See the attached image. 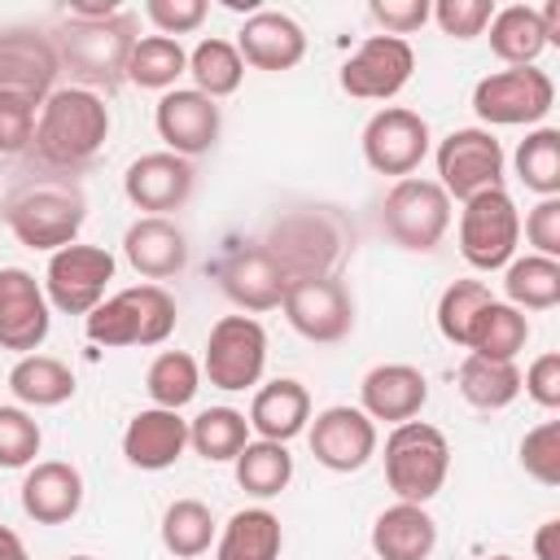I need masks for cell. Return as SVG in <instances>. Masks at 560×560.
Here are the masks:
<instances>
[{
	"instance_id": "obj_1",
	"label": "cell",
	"mask_w": 560,
	"mask_h": 560,
	"mask_svg": "<svg viewBox=\"0 0 560 560\" xmlns=\"http://www.w3.org/2000/svg\"><path fill=\"white\" fill-rule=\"evenodd\" d=\"M0 219L4 228L26 245V249H66L74 245L83 219H88V197L70 171H26L18 175L4 197H0Z\"/></svg>"
},
{
	"instance_id": "obj_2",
	"label": "cell",
	"mask_w": 560,
	"mask_h": 560,
	"mask_svg": "<svg viewBox=\"0 0 560 560\" xmlns=\"http://www.w3.org/2000/svg\"><path fill=\"white\" fill-rule=\"evenodd\" d=\"M105 136H109V105L96 92L70 83V88H57L44 96L31 149L39 158V166L74 175L83 162H92L101 153Z\"/></svg>"
},
{
	"instance_id": "obj_3",
	"label": "cell",
	"mask_w": 560,
	"mask_h": 560,
	"mask_svg": "<svg viewBox=\"0 0 560 560\" xmlns=\"http://www.w3.org/2000/svg\"><path fill=\"white\" fill-rule=\"evenodd\" d=\"M262 245L289 280L337 276V262L350 249V223L332 206H293L271 219Z\"/></svg>"
},
{
	"instance_id": "obj_4",
	"label": "cell",
	"mask_w": 560,
	"mask_h": 560,
	"mask_svg": "<svg viewBox=\"0 0 560 560\" xmlns=\"http://www.w3.org/2000/svg\"><path fill=\"white\" fill-rule=\"evenodd\" d=\"M61 70L79 79V88H114L127 79V57L136 44V13L118 9L109 18H66L52 39Z\"/></svg>"
},
{
	"instance_id": "obj_5",
	"label": "cell",
	"mask_w": 560,
	"mask_h": 560,
	"mask_svg": "<svg viewBox=\"0 0 560 560\" xmlns=\"http://www.w3.org/2000/svg\"><path fill=\"white\" fill-rule=\"evenodd\" d=\"M83 328L96 346H162L175 332V298L162 284H136L105 298Z\"/></svg>"
},
{
	"instance_id": "obj_6",
	"label": "cell",
	"mask_w": 560,
	"mask_h": 560,
	"mask_svg": "<svg viewBox=\"0 0 560 560\" xmlns=\"http://www.w3.org/2000/svg\"><path fill=\"white\" fill-rule=\"evenodd\" d=\"M451 468V442L438 424L402 420L385 438V481L402 503H429Z\"/></svg>"
},
{
	"instance_id": "obj_7",
	"label": "cell",
	"mask_w": 560,
	"mask_h": 560,
	"mask_svg": "<svg viewBox=\"0 0 560 560\" xmlns=\"http://www.w3.org/2000/svg\"><path fill=\"white\" fill-rule=\"evenodd\" d=\"M381 228L398 249L429 254L451 228V197L438 179H394V188L381 201Z\"/></svg>"
},
{
	"instance_id": "obj_8",
	"label": "cell",
	"mask_w": 560,
	"mask_h": 560,
	"mask_svg": "<svg viewBox=\"0 0 560 560\" xmlns=\"http://www.w3.org/2000/svg\"><path fill=\"white\" fill-rule=\"evenodd\" d=\"M556 105V83L538 66H508L472 88V109L490 127H534L551 114Z\"/></svg>"
},
{
	"instance_id": "obj_9",
	"label": "cell",
	"mask_w": 560,
	"mask_h": 560,
	"mask_svg": "<svg viewBox=\"0 0 560 560\" xmlns=\"http://www.w3.org/2000/svg\"><path fill=\"white\" fill-rule=\"evenodd\" d=\"M521 241V214L516 201L508 197V188H490L464 201L459 214V254L468 267L477 271H499L512 262Z\"/></svg>"
},
{
	"instance_id": "obj_10",
	"label": "cell",
	"mask_w": 560,
	"mask_h": 560,
	"mask_svg": "<svg viewBox=\"0 0 560 560\" xmlns=\"http://www.w3.org/2000/svg\"><path fill=\"white\" fill-rule=\"evenodd\" d=\"M114 280V254L101 245H66L48 254L44 298L61 315H92L105 302V284Z\"/></svg>"
},
{
	"instance_id": "obj_11",
	"label": "cell",
	"mask_w": 560,
	"mask_h": 560,
	"mask_svg": "<svg viewBox=\"0 0 560 560\" xmlns=\"http://www.w3.org/2000/svg\"><path fill=\"white\" fill-rule=\"evenodd\" d=\"M206 376L214 389H249L267 368V332L254 315H223L206 337Z\"/></svg>"
},
{
	"instance_id": "obj_12",
	"label": "cell",
	"mask_w": 560,
	"mask_h": 560,
	"mask_svg": "<svg viewBox=\"0 0 560 560\" xmlns=\"http://www.w3.org/2000/svg\"><path fill=\"white\" fill-rule=\"evenodd\" d=\"M438 184L446 197H477L503 188V144L486 127H459L438 144Z\"/></svg>"
},
{
	"instance_id": "obj_13",
	"label": "cell",
	"mask_w": 560,
	"mask_h": 560,
	"mask_svg": "<svg viewBox=\"0 0 560 560\" xmlns=\"http://www.w3.org/2000/svg\"><path fill=\"white\" fill-rule=\"evenodd\" d=\"M280 311L293 324V332H302L306 341H319V346H332V341L350 337V328H354V298L337 276L289 280Z\"/></svg>"
},
{
	"instance_id": "obj_14",
	"label": "cell",
	"mask_w": 560,
	"mask_h": 560,
	"mask_svg": "<svg viewBox=\"0 0 560 560\" xmlns=\"http://www.w3.org/2000/svg\"><path fill=\"white\" fill-rule=\"evenodd\" d=\"M424 158H429V122L416 109L385 105V109H376L368 118V127H363V162L376 175L407 179Z\"/></svg>"
},
{
	"instance_id": "obj_15",
	"label": "cell",
	"mask_w": 560,
	"mask_h": 560,
	"mask_svg": "<svg viewBox=\"0 0 560 560\" xmlns=\"http://www.w3.org/2000/svg\"><path fill=\"white\" fill-rule=\"evenodd\" d=\"M416 70V52L407 39L394 35H368L341 66V92L359 101H389L407 88Z\"/></svg>"
},
{
	"instance_id": "obj_16",
	"label": "cell",
	"mask_w": 560,
	"mask_h": 560,
	"mask_svg": "<svg viewBox=\"0 0 560 560\" xmlns=\"http://www.w3.org/2000/svg\"><path fill=\"white\" fill-rule=\"evenodd\" d=\"M52 328L44 284L22 267H0V350L35 354Z\"/></svg>"
},
{
	"instance_id": "obj_17",
	"label": "cell",
	"mask_w": 560,
	"mask_h": 560,
	"mask_svg": "<svg viewBox=\"0 0 560 560\" xmlns=\"http://www.w3.org/2000/svg\"><path fill=\"white\" fill-rule=\"evenodd\" d=\"M153 127L166 140V153L197 158V153H210L219 144L223 114L197 88H171V92H162V101L153 109Z\"/></svg>"
},
{
	"instance_id": "obj_18",
	"label": "cell",
	"mask_w": 560,
	"mask_h": 560,
	"mask_svg": "<svg viewBox=\"0 0 560 560\" xmlns=\"http://www.w3.org/2000/svg\"><path fill=\"white\" fill-rule=\"evenodd\" d=\"M306 438H311L315 464H324L332 472H359L376 455V420H368L350 402L324 407Z\"/></svg>"
},
{
	"instance_id": "obj_19",
	"label": "cell",
	"mask_w": 560,
	"mask_h": 560,
	"mask_svg": "<svg viewBox=\"0 0 560 560\" xmlns=\"http://www.w3.org/2000/svg\"><path fill=\"white\" fill-rule=\"evenodd\" d=\"M57 74H61V57L44 31L31 26L0 31V88L44 101L48 92H57Z\"/></svg>"
},
{
	"instance_id": "obj_20",
	"label": "cell",
	"mask_w": 560,
	"mask_h": 560,
	"mask_svg": "<svg viewBox=\"0 0 560 560\" xmlns=\"http://www.w3.org/2000/svg\"><path fill=\"white\" fill-rule=\"evenodd\" d=\"M192 179H197L192 162L162 149V153H140V158L127 166L122 192H127V201H131L136 210L166 219V210H179V206L192 197Z\"/></svg>"
},
{
	"instance_id": "obj_21",
	"label": "cell",
	"mask_w": 560,
	"mask_h": 560,
	"mask_svg": "<svg viewBox=\"0 0 560 560\" xmlns=\"http://www.w3.org/2000/svg\"><path fill=\"white\" fill-rule=\"evenodd\" d=\"M219 284L223 293L241 306V311H276L284 302L289 276L284 267L267 254V245H236L223 262H219Z\"/></svg>"
},
{
	"instance_id": "obj_22",
	"label": "cell",
	"mask_w": 560,
	"mask_h": 560,
	"mask_svg": "<svg viewBox=\"0 0 560 560\" xmlns=\"http://www.w3.org/2000/svg\"><path fill=\"white\" fill-rule=\"evenodd\" d=\"M236 52L254 70H293L306 57V31L280 9H258L236 31Z\"/></svg>"
},
{
	"instance_id": "obj_23",
	"label": "cell",
	"mask_w": 560,
	"mask_h": 560,
	"mask_svg": "<svg viewBox=\"0 0 560 560\" xmlns=\"http://www.w3.org/2000/svg\"><path fill=\"white\" fill-rule=\"evenodd\" d=\"M424 402H429V381L411 363H376L359 385V411L368 420L402 424L416 420Z\"/></svg>"
},
{
	"instance_id": "obj_24",
	"label": "cell",
	"mask_w": 560,
	"mask_h": 560,
	"mask_svg": "<svg viewBox=\"0 0 560 560\" xmlns=\"http://www.w3.org/2000/svg\"><path fill=\"white\" fill-rule=\"evenodd\" d=\"M184 446H188V420L166 407H144L122 429V455L131 468H144V472L171 468L184 455Z\"/></svg>"
},
{
	"instance_id": "obj_25",
	"label": "cell",
	"mask_w": 560,
	"mask_h": 560,
	"mask_svg": "<svg viewBox=\"0 0 560 560\" xmlns=\"http://www.w3.org/2000/svg\"><path fill=\"white\" fill-rule=\"evenodd\" d=\"M83 508V477L66 459H39L22 477V512L35 525H66Z\"/></svg>"
},
{
	"instance_id": "obj_26",
	"label": "cell",
	"mask_w": 560,
	"mask_h": 560,
	"mask_svg": "<svg viewBox=\"0 0 560 560\" xmlns=\"http://www.w3.org/2000/svg\"><path fill=\"white\" fill-rule=\"evenodd\" d=\"M122 254H127V262H131L144 280H171V276H179L184 262H188V241H184V232H179L171 219H162V214H140V219L127 228V236H122Z\"/></svg>"
},
{
	"instance_id": "obj_27",
	"label": "cell",
	"mask_w": 560,
	"mask_h": 560,
	"mask_svg": "<svg viewBox=\"0 0 560 560\" xmlns=\"http://www.w3.org/2000/svg\"><path fill=\"white\" fill-rule=\"evenodd\" d=\"M438 547V521L424 512V503H394L372 525V551L376 560H429Z\"/></svg>"
},
{
	"instance_id": "obj_28",
	"label": "cell",
	"mask_w": 560,
	"mask_h": 560,
	"mask_svg": "<svg viewBox=\"0 0 560 560\" xmlns=\"http://www.w3.org/2000/svg\"><path fill=\"white\" fill-rule=\"evenodd\" d=\"M245 420H249V429H254L258 438H267V442H289V438H298V433L306 429V420H311V394H306L302 381L276 376V381H267V385L254 394Z\"/></svg>"
},
{
	"instance_id": "obj_29",
	"label": "cell",
	"mask_w": 560,
	"mask_h": 560,
	"mask_svg": "<svg viewBox=\"0 0 560 560\" xmlns=\"http://www.w3.org/2000/svg\"><path fill=\"white\" fill-rule=\"evenodd\" d=\"M280 547H284L280 516L267 508H241L228 516L214 560H280Z\"/></svg>"
},
{
	"instance_id": "obj_30",
	"label": "cell",
	"mask_w": 560,
	"mask_h": 560,
	"mask_svg": "<svg viewBox=\"0 0 560 560\" xmlns=\"http://www.w3.org/2000/svg\"><path fill=\"white\" fill-rule=\"evenodd\" d=\"M9 394L22 407H61L74 398V372L52 354H22L9 368Z\"/></svg>"
},
{
	"instance_id": "obj_31",
	"label": "cell",
	"mask_w": 560,
	"mask_h": 560,
	"mask_svg": "<svg viewBox=\"0 0 560 560\" xmlns=\"http://www.w3.org/2000/svg\"><path fill=\"white\" fill-rule=\"evenodd\" d=\"M525 341H529V319H525V311H516V306H508V302H486L481 311H477V319H472V328H468V350L472 354H481V359H516L521 350H525Z\"/></svg>"
},
{
	"instance_id": "obj_32",
	"label": "cell",
	"mask_w": 560,
	"mask_h": 560,
	"mask_svg": "<svg viewBox=\"0 0 560 560\" xmlns=\"http://www.w3.org/2000/svg\"><path fill=\"white\" fill-rule=\"evenodd\" d=\"M459 394L477 411H503L521 394V368H516V359H481V354H468L459 363Z\"/></svg>"
},
{
	"instance_id": "obj_33",
	"label": "cell",
	"mask_w": 560,
	"mask_h": 560,
	"mask_svg": "<svg viewBox=\"0 0 560 560\" xmlns=\"http://www.w3.org/2000/svg\"><path fill=\"white\" fill-rule=\"evenodd\" d=\"M542 48H547V35H542L538 9H529V4L494 9V18H490V52L499 61H508V66H534Z\"/></svg>"
},
{
	"instance_id": "obj_34",
	"label": "cell",
	"mask_w": 560,
	"mask_h": 560,
	"mask_svg": "<svg viewBox=\"0 0 560 560\" xmlns=\"http://www.w3.org/2000/svg\"><path fill=\"white\" fill-rule=\"evenodd\" d=\"M188 74V52L171 35H136L127 57V83L149 92H171L175 79Z\"/></svg>"
},
{
	"instance_id": "obj_35",
	"label": "cell",
	"mask_w": 560,
	"mask_h": 560,
	"mask_svg": "<svg viewBox=\"0 0 560 560\" xmlns=\"http://www.w3.org/2000/svg\"><path fill=\"white\" fill-rule=\"evenodd\" d=\"M503 293L508 306L516 311H551L560 302V258H542V254L512 258L503 276Z\"/></svg>"
},
{
	"instance_id": "obj_36",
	"label": "cell",
	"mask_w": 560,
	"mask_h": 560,
	"mask_svg": "<svg viewBox=\"0 0 560 560\" xmlns=\"http://www.w3.org/2000/svg\"><path fill=\"white\" fill-rule=\"evenodd\" d=\"M232 464H236V486L254 499H271L293 481V455L284 442H267V438L245 442V451Z\"/></svg>"
},
{
	"instance_id": "obj_37",
	"label": "cell",
	"mask_w": 560,
	"mask_h": 560,
	"mask_svg": "<svg viewBox=\"0 0 560 560\" xmlns=\"http://www.w3.org/2000/svg\"><path fill=\"white\" fill-rule=\"evenodd\" d=\"M245 442H249V420L236 407H206L197 420H188V446L210 464L236 459Z\"/></svg>"
},
{
	"instance_id": "obj_38",
	"label": "cell",
	"mask_w": 560,
	"mask_h": 560,
	"mask_svg": "<svg viewBox=\"0 0 560 560\" xmlns=\"http://www.w3.org/2000/svg\"><path fill=\"white\" fill-rule=\"evenodd\" d=\"M214 542V512L201 499H175L162 512V547L175 560H197Z\"/></svg>"
},
{
	"instance_id": "obj_39",
	"label": "cell",
	"mask_w": 560,
	"mask_h": 560,
	"mask_svg": "<svg viewBox=\"0 0 560 560\" xmlns=\"http://www.w3.org/2000/svg\"><path fill=\"white\" fill-rule=\"evenodd\" d=\"M197 389H201V368L184 350H162L144 372V394L153 398V407L179 411L197 398Z\"/></svg>"
},
{
	"instance_id": "obj_40",
	"label": "cell",
	"mask_w": 560,
	"mask_h": 560,
	"mask_svg": "<svg viewBox=\"0 0 560 560\" xmlns=\"http://www.w3.org/2000/svg\"><path fill=\"white\" fill-rule=\"evenodd\" d=\"M188 74L197 83L201 96L219 101V96H232L245 79V61L236 52V44L228 39H201L192 52H188Z\"/></svg>"
},
{
	"instance_id": "obj_41",
	"label": "cell",
	"mask_w": 560,
	"mask_h": 560,
	"mask_svg": "<svg viewBox=\"0 0 560 560\" xmlns=\"http://www.w3.org/2000/svg\"><path fill=\"white\" fill-rule=\"evenodd\" d=\"M516 179L538 197H560V131L534 127L516 144Z\"/></svg>"
},
{
	"instance_id": "obj_42",
	"label": "cell",
	"mask_w": 560,
	"mask_h": 560,
	"mask_svg": "<svg viewBox=\"0 0 560 560\" xmlns=\"http://www.w3.org/2000/svg\"><path fill=\"white\" fill-rule=\"evenodd\" d=\"M486 302H494V293H490L486 280H451L442 289V298H438V332L446 341L464 346L468 341V328H472V319H477V311Z\"/></svg>"
},
{
	"instance_id": "obj_43",
	"label": "cell",
	"mask_w": 560,
	"mask_h": 560,
	"mask_svg": "<svg viewBox=\"0 0 560 560\" xmlns=\"http://www.w3.org/2000/svg\"><path fill=\"white\" fill-rule=\"evenodd\" d=\"M39 442L44 433L26 407H0V468H31Z\"/></svg>"
},
{
	"instance_id": "obj_44",
	"label": "cell",
	"mask_w": 560,
	"mask_h": 560,
	"mask_svg": "<svg viewBox=\"0 0 560 560\" xmlns=\"http://www.w3.org/2000/svg\"><path fill=\"white\" fill-rule=\"evenodd\" d=\"M39 105L35 96L26 92H9L0 88V153L4 158H18L35 144V118H39Z\"/></svg>"
},
{
	"instance_id": "obj_45",
	"label": "cell",
	"mask_w": 560,
	"mask_h": 560,
	"mask_svg": "<svg viewBox=\"0 0 560 560\" xmlns=\"http://www.w3.org/2000/svg\"><path fill=\"white\" fill-rule=\"evenodd\" d=\"M521 468L542 486H560V420H542L521 438Z\"/></svg>"
},
{
	"instance_id": "obj_46",
	"label": "cell",
	"mask_w": 560,
	"mask_h": 560,
	"mask_svg": "<svg viewBox=\"0 0 560 560\" xmlns=\"http://www.w3.org/2000/svg\"><path fill=\"white\" fill-rule=\"evenodd\" d=\"M429 18L451 39H477L494 18V0H438L429 4Z\"/></svg>"
},
{
	"instance_id": "obj_47",
	"label": "cell",
	"mask_w": 560,
	"mask_h": 560,
	"mask_svg": "<svg viewBox=\"0 0 560 560\" xmlns=\"http://www.w3.org/2000/svg\"><path fill=\"white\" fill-rule=\"evenodd\" d=\"M206 0H144V18L158 26V35H188L206 22Z\"/></svg>"
},
{
	"instance_id": "obj_48",
	"label": "cell",
	"mask_w": 560,
	"mask_h": 560,
	"mask_svg": "<svg viewBox=\"0 0 560 560\" xmlns=\"http://www.w3.org/2000/svg\"><path fill=\"white\" fill-rule=\"evenodd\" d=\"M368 18L381 26V35H411L429 22V0H372L368 4Z\"/></svg>"
},
{
	"instance_id": "obj_49",
	"label": "cell",
	"mask_w": 560,
	"mask_h": 560,
	"mask_svg": "<svg viewBox=\"0 0 560 560\" xmlns=\"http://www.w3.org/2000/svg\"><path fill=\"white\" fill-rule=\"evenodd\" d=\"M525 241L542 258H560V197H538V206L525 214Z\"/></svg>"
},
{
	"instance_id": "obj_50",
	"label": "cell",
	"mask_w": 560,
	"mask_h": 560,
	"mask_svg": "<svg viewBox=\"0 0 560 560\" xmlns=\"http://www.w3.org/2000/svg\"><path fill=\"white\" fill-rule=\"evenodd\" d=\"M521 389H525L538 407L556 411V407H560V354H556V350L538 354V359L529 363V372L521 376Z\"/></svg>"
},
{
	"instance_id": "obj_51",
	"label": "cell",
	"mask_w": 560,
	"mask_h": 560,
	"mask_svg": "<svg viewBox=\"0 0 560 560\" xmlns=\"http://www.w3.org/2000/svg\"><path fill=\"white\" fill-rule=\"evenodd\" d=\"M534 556L538 560H560V521H542L538 534H534Z\"/></svg>"
},
{
	"instance_id": "obj_52",
	"label": "cell",
	"mask_w": 560,
	"mask_h": 560,
	"mask_svg": "<svg viewBox=\"0 0 560 560\" xmlns=\"http://www.w3.org/2000/svg\"><path fill=\"white\" fill-rule=\"evenodd\" d=\"M0 560H31L26 547H22V538L9 525H0Z\"/></svg>"
},
{
	"instance_id": "obj_53",
	"label": "cell",
	"mask_w": 560,
	"mask_h": 560,
	"mask_svg": "<svg viewBox=\"0 0 560 560\" xmlns=\"http://www.w3.org/2000/svg\"><path fill=\"white\" fill-rule=\"evenodd\" d=\"M66 560H96V556H66Z\"/></svg>"
},
{
	"instance_id": "obj_54",
	"label": "cell",
	"mask_w": 560,
	"mask_h": 560,
	"mask_svg": "<svg viewBox=\"0 0 560 560\" xmlns=\"http://www.w3.org/2000/svg\"><path fill=\"white\" fill-rule=\"evenodd\" d=\"M490 560H512V556H490Z\"/></svg>"
}]
</instances>
